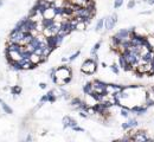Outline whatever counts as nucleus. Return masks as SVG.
<instances>
[{"instance_id":"obj_1","label":"nucleus","mask_w":154,"mask_h":142,"mask_svg":"<svg viewBox=\"0 0 154 142\" xmlns=\"http://www.w3.org/2000/svg\"><path fill=\"white\" fill-rule=\"evenodd\" d=\"M56 76L58 78V85H64L71 80L72 71L68 65H62L56 69Z\"/></svg>"},{"instance_id":"obj_2","label":"nucleus","mask_w":154,"mask_h":142,"mask_svg":"<svg viewBox=\"0 0 154 142\" xmlns=\"http://www.w3.org/2000/svg\"><path fill=\"white\" fill-rule=\"evenodd\" d=\"M122 55L125 56L127 63L130 64V65L133 66V70H135V67L138 66V64H139V62H140V58H141V56L138 55V53H135L134 51H132L130 49L125 50V51L122 52Z\"/></svg>"},{"instance_id":"obj_3","label":"nucleus","mask_w":154,"mask_h":142,"mask_svg":"<svg viewBox=\"0 0 154 142\" xmlns=\"http://www.w3.org/2000/svg\"><path fill=\"white\" fill-rule=\"evenodd\" d=\"M81 71L84 75H92V73H95L97 71V62H95L92 58L85 59L81 66Z\"/></svg>"},{"instance_id":"obj_4","label":"nucleus","mask_w":154,"mask_h":142,"mask_svg":"<svg viewBox=\"0 0 154 142\" xmlns=\"http://www.w3.org/2000/svg\"><path fill=\"white\" fill-rule=\"evenodd\" d=\"M61 31H59L58 33H62V35H64L65 37L69 36L70 33L72 32V27H71V19H66L64 18L63 20H61Z\"/></svg>"},{"instance_id":"obj_5","label":"nucleus","mask_w":154,"mask_h":142,"mask_svg":"<svg viewBox=\"0 0 154 142\" xmlns=\"http://www.w3.org/2000/svg\"><path fill=\"white\" fill-rule=\"evenodd\" d=\"M146 40H147V37L138 35L136 32L130 33V43H132L133 46H144Z\"/></svg>"},{"instance_id":"obj_6","label":"nucleus","mask_w":154,"mask_h":142,"mask_svg":"<svg viewBox=\"0 0 154 142\" xmlns=\"http://www.w3.org/2000/svg\"><path fill=\"white\" fill-rule=\"evenodd\" d=\"M117 24V14L116 13H113L111 16L104 18V27L107 31H110L115 27V25Z\"/></svg>"},{"instance_id":"obj_7","label":"nucleus","mask_w":154,"mask_h":142,"mask_svg":"<svg viewBox=\"0 0 154 142\" xmlns=\"http://www.w3.org/2000/svg\"><path fill=\"white\" fill-rule=\"evenodd\" d=\"M132 141H140V142H146V141H152V139L147 135V133L145 130H139L135 134L130 135Z\"/></svg>"},{"instance_id":"obj_8","label":"nucleus","mask_w":154,"mask_h":142,"mask_svg":"<svg viewBox=\"0 0 154 142\" xmlns=\"http://www.w3.org/2000/svg\"><path fill=\"white\" fill-rule=\"evenodd\" d=\"M24 37V32L23 31H18L17 29H12L10 32V40L9 42H16V43H20Z\"/></svg>"},{"instance_id":"obj_9","label":"nucleus","mask_w":154,"mask_h":142,"mask_svg":"<svg viewBox=\"0 0 154 142\" xmlns=\"http://www.w3.org/2000/svg\"><path fill=\"white\" fill-rule=\"evenodd\" d=\"M107 85H108V83L103 82V80H101V79H95V80H92V86H94V91H97V92H102V94H107V92H106Z\"/></svg>"},{"instance_id":"obj_10","label":"nucleus","mask_w":154,"mask_h":142,"mask_svg":"<svg viewBox=\"0 0 154 142\" xmlns=\"http://www.w3.org/2000/svg\"><path fill=\"white\" fill-rule=\"evenodd\" d=\"M130 114H135L138 115V116H142V115H145L147 111H148V107L147 105H142V104H136L130 108Z\"/></svg>"},{"instance_id":"obj_11","label":"nucleus","mask_w":154,"mask_h":142,"mask_svg":"<svg viewBox=\"0 0 154 142\" xmlns=\"http://www.w3.org/2000/svg\"><path fill=\"white\" fill-rule=\"evenodd\" d=\"M119 66L121 67V69H123L125 71L133 70V66L127 63V60H126V58H125V56L122 55V53H119Z\"/></svg>"},{"instance_id":"obj_12","label":"nucleus","mask_w":154,"mask_h":142,"mask_svg":"<svg viewBox=\"0 0 154 142\" xmlns=\"http://www.w3.org/2000/svg\"><path fill=\"white\" fill-rule=\"evenodd\" d=\"M62 123H63L64 128H73L78 124L77 121L75 118H72L71 116H64L63 120H62Z\"/></svg>"},{"instance_id":"obj_13","label":"nucleus","mask_w":154,"mask_h":142,"mask_svg":"<svg viewBox=\"0 0 154 142\" xmlns=\"http://www.w3.org/2000/svg\"><path fill=\"white\" fill-rule=\"evenodd\" d=\"M6 47H7L10 51H16V52L20 53L25 49V45H22L20 43H16V42H9V44H7Z\"/></svg>"},{"instance_id":"obj_14","label":"nucleus","mask_w":154,"mask_h":142,"mask_svg":"<svg viewBox=\"0 0 154 142\" xmlns=\"http://www.w3.org/2000/svg\"><path fill=\"white\" fill-rule=\"evenodd\" d=\"M115 35L123 42V40L130 38V31H129V29H120V30L115 33ZM122 42H121V43H122Z\"/></svg>"},{"instance_id":"obj_15","label":"nucleus","mask_w":154,"mask_h":142,"mask_svg":"<svg viewBox=\"0 0 154 142\" xmlns=\"http://www.w3.org/2000/svg\"><path fill=\"white\" fill-rule=\"evenodd\" d=\"M45 42H46L48 46L50 47L52 51L58 47L57 42H56V35H51V36H49V37H45Z\"/></svg>"},{"instance_id":"obj_16","label":"nucleus","mask_w":154,"mask_h":142,"mask_svg":"<svg viewBox=\"0 0 154 142\" xmlns=\"http://www.w3.org/2000/svg\"><path fill=\"white\" fill-rule=\"evenodd\" d=\"M9 65L11 66V69L16 72H19V71L23 70V64H22L20 60H10Z\"/></svg>"},{"instance_id":"obj_17","label":"nucleus","mask_w":154,"mask_h":142,"mask_svg":"<svg viewBox=\"0 0 154 142\" xmlns=\"http://www.w3.org/2000/svg\"><path fill=\"white\" fill-rule=\"evenodd\" d=\"M41 23H42V25H43L44 29H51L52 26L55 25L56 20H55V18H53V19H46V18H43Z\"/></svg>"},{"instance_id":"obj_18","label":"nucleus","mask_w":154,"mask_h":142,"mask_svg":"<svg viewBox=\"0 0 154 142\" xmlns=\"http://www.w3.org/2000/svg\"><path fill=\"white\" fill-rule=\"evenodd\" d=\"M55 17H56V14H55V10H53V7H49V9H46V10L43 12V18L53 19Z\"/></svg>"},{"instance_id":"obj_19","label":"nucleus","mask_w":154,"mask_h":142,"mask_svg":"<svg viewBox=\"0 0 154 142\" xmlns=\"http://www.w3.org/2000/svg\"><path fill=\"white\" fill-rule=\"evenodd\" d=\"M83 94L85 95V96H88V95H90L92 91H94V86H92V82H87L84 85H83Z\"/></svg>"},{"instance_id":"obj_20","label":"nucleus","mask_w":154,"mask_h":142,"mask_svg":"<svg viewBox=\"0 0 154 142\" xmlns=\"http://www.w3.org/2000/svg\"><path fill=\"white\" fill-rule=\"evenodd\" d=\"M35 37L32 35L31 32H24V37H23V40H22V45H28L30 42H31V39Z\"/></svg>"},{"instance_id":"obj_21","label":"nucleus","mask_w":154,"mask_h":142,"mask_svg":"<svg viewBox=\"0 0 154 142\" xmlns=\"http://www.w3.org/2000/svg\"><path fill=\"white\" fill-rule=\"evenodd\" d=\"M46 96H48V102L50 103H55L56 99H57V96L55 95V90H50L48 94H45Z\"/></svg>"},{"instance_id":"obj_22","label":"nucleus","mask_w":154,"mask_h":142,"mask_svg":"<svg viewBox=\"0 0 154 142\" xmlns=\"http://www.w3.org/2000/svg\"><path fill=\"white\" fill-rule=\"evenodd\" d=\"M30 62L35 65H39L41 64V56L36 55V53H32L31 57H30Z\"/></svg>"},{"instance_id":"obj_23","label":"nucleus","mask_w":154,"mask_h":142,"mask_svg":"<svg viewBox=\"0 0 154 142\" xmlns=\"http://www.w3.org/2000/svg\"><path fill=\"white\" fill-rule=\"evenodd\" d=\"M82 101H83V99H81L79 97H73V98L70 101V105H71L72 108H75V109H76V108L82 103Z\"/></svg>"},{"instance_id":"obj_24","label":"nucleus","mask_w":154,"mask_h":142,"mask_svg":"<svg viewBox=\"0 0 154 142\" xmlns=\"http://www.w3.org/2000/svg\"><path fill=\"white\" fill-rule=\"evenodd\" d=\"M103 27H104V18H101V19H100L98 22L96 23V25H95V31H96V32H100Z\"/></svg>"},{"instance_id":"obj_25","label":"nucleus","mask_w":154,"mask_h":142,"mask_svg":"<svg viewBox=\"0 0 154 142\" xmlns=\"http://www.w3.org/2000/svg\"><path fill=\"white\" fill-rule=\"evenodd\" d=\"M101 45H102V42H97L95 45L92 46V49L90 50V55H91V56H92V55H96L97 51L100 50V47H101Z\"/></svg>"},{"instance_id":"obj_26","label":"nucleus","mask_w":154,"mask_h":142,"mask_svg":"<svg viewBox=\"0 0 154 142\" xmlns=\"http://www.w3.org/2000/svg\"><path fill=\"white\" fill-rule=\"evenodd\" d=\"M0 104H1V108H3V110L6 113V114H13V110H12V108L9 105V104H6L5 102H4V101H3V102L1 103H0Z\"/></svg>"},{"instance_id":"obj_27","label":"nucleus","mask_w":154,"mask_h":142,"mask_svg":"<svg viewBox=\"0 0 154 142\" xmlns=\"http://www.w3.org/2000/svg\"><path fill=\"white\" fill-rule=\"evenodd\" d=\"M127 124H128V128H136L139 126L136 118H129L127 121Z\"/></svg>"},{"instance_id":"obj_28","label":"nucleus","mask_w":154,"mask_h":142,"mask_svg":"<svg viewBox=\"0 0 154 142\" xmlns=\"http://www.w3.org/2000/svg\"><path fill=\"white\" fill-rule=\"evenodd\" d=\"M11 92L12 95H20L22 92V86L20 85H13L11 88Z\"/></svg>"},{"instance_id":"obj_29","label":"nucleus","mask_w":154,"mask_h":142,"mask_svg":"<svg viewBox=\"0 0 154 142\" xmlns=\"http://www.w3.org/2000/svg\"><path fill=\"white\" fill-rule=\"evenodd\" d=\"M64 38H65V36L62 35V33H57V35H56V42H57V45H58V46L63 43Z\"/></svg>"},{"instance_id":"obj_30","label":"nucleus","mask_w":154,"mask_h":142,"mask_svg":"<svg viewBox=\"0 0 154 142\" xmlns=\"http://www.w3.org/2000/svg\"><path fill=\"white\" fill-rule=\"evenodd\" d=\"M109 67H110V70L115 73V75H119V73H120V66L117 64H111Z\"/></svg>"},{"instance_id":"obj_31","label":"nucleus","mask_w":154,"mask_h":142,"mask_svg":"<svg viewBox=\"0 0 154 142\" xmlns=\"http://www.w3.org/2000/svg\"><path fill=\"white\" fill-rule=\"evenodd\" d=\"M87 27V25L84 22H77V26H76V31H83Z\"/></svg>"},{"instance_id":"obj_32","label":"nucleus","mask_w":154,"mask_h":142,"mask_svg":"<svg viewBox=\"0 0 154 142\" xmlns=\"http://www.w3.org/2000/svg\"><path fill=\"white\" fill-rule=\"evenodd\" d=\"M53 10H55L56 17H62L63 18V7H53Z\"/></svg>"},{"instance_id":"obj_33","label":"nucleus","mask_w":154,"mask_h":142,"mask_svg":"<svg viewBox=\"0 0 154 142\" xmlns=\"http://www.w3.org/2000/svg\"><path fill=\"white\" fill-rule=\"evenodd\" d=\"M79 55H81V51H79V50H77L75 53H72V55L69 57V62H73V60H75Z\"/></svg>"},{"instance_id":"obj_34","label":"nucleus","mask_w":154,"mask_h":142,"mask_svg":"<svg viewBox=\"0 0 154 142\" xmlns=\"http://www.w3.org/2000/svg\"><path fill=\"white\" fill-rule=\"evenodd\" d=\"M59 90H61V92H62V97H63L64 99H70V94H69L68 91H65L64 89H62V88H61Z\"/></svg>"},{"instance_id":"obj_35","label":"nucleus","mask_w":154,"mask_h":142,"mask_svg":"<svg viewBox=\"0 0 154 142\" xmlns=\"http://www.w3.org/2000/svg\"><path fill=\"white\" fill-rule=\"evenodd\" d=\"M123 5V0H115L114 1V9H120Z\"/></svg>"},{"instance_id":"obj_36","label":"nucleus","mask_w":154,"mask_h":142,"mask_svg":"<svg viewBox=\"0 0 154 142\" xmlns=\"http://www.w3.org/2000/svg\"><path fill=\"white\" fill-rule=\"evenodd\" d=\"M135 5H136V1H135V0H129L128 4H127V9L132 10V9H134V6H135Z\"/></svg>"},{"instance_id":"obj_37","label":"nucleus","mask_w":154,"mask_h":142,"mask_svg":"<svg viewBox=\"0 0 154 142\" xmlns=\"http://www.w3.org/2000/svg\"><path fill=\"white\" fill-rule=\"evenodd\" d=\"M147 75H149V76H152V75H154V59L151 62V70H149V72L147 73Z\"/></svg>"},{"instance_id":"obj_38","label":"nucleus","mask_w":154,"mask_h":142,"mask_svg":"<svg viewBox=\"0 0 154 142\" xmlns=\"http://www.w3.org/2000/svg\"><path fill=\"white\" fill-rule=\"evenodd\" d=\"M71 129L73 130V132H78V133H84L85 130L83 129V128H81V127H78V126H76V127H73V128H71Z\"/></svg>"},{"instance_id":"obj_39","label":"nucleus","mask_w":154,"mask_h":142,"mask_svg":"<svg viewBox=\"0 0 154 142\" xmlns=\"http://www.w3.org/2000/svg\"><path fill=\"white\" fill-rule=\"evenodd\" d=\"M39 102H41V103H46V102H48V96H46V95L42 96V97H41V101H39Z\"/></svg>"},{"instance_id":"obj_40","label":"nucleus","mask_w":154,"mask_h":142,"mask_svg":"<svg viewBox=\"0 0 154 142\" xmlns=\"http://www.w3.org/2000/svg\"><path fill=\"white\" fill-rule=\"evenodd\" d=\"M46 83H39V88H41V89H46Z\"/></svg>"},{"instance_id":"obj_41","label":"nucleus","mask_w":154,"mask_h":142,"mask_svg":"<svg viewBox=\"0 0 154 142\" xmlns=\"http://www.w3.org/2000/svg\"><path fill=\"white\" fill-rule=\"evenodd\" d=\"M26 141H28V142H30V141H32V136H31V135H30V134L28 135V137H26Z\"/></svg>"},{"instance_id":"obj_42","label":"nucleus","mask_w":154,"mask_h":142,"mask_svg":"<svg viewBox=\"0 0 154 142\" xmlns=\"http://www.w3.org/2000/svg\"><path fill=\"white\" fill-rule=\"evenodd\" d=\"M62 60H63V62H69V57H68V58H66V57H63Z\"/></svg>"},{"instance_id":"obj_43","label":"nucleus","mask_w":154,"mask_h":142,"mask_svg":"<svg viewBox=\"0 0 154 142\" xmlns=\"http://www.w3.org/2000/svg\"><path fill=\"white\" fill-rule=\"evenodd\" d=\"M147 3H148L149 5H153L154 4V0H147Z\"/></svg>"},{"instance_id":"obj_44","label":"nucleus","mask_w":154,"mask_h":142,"mask_svg":"<svg viewBox=\"0 0 154 142\" xmlns=\"http://www.w3.org/2000/svg\"><path fill=\"white\" fill-rule=\"evenodd\" d=\"M149 91H151V92L154 95V86H152V88H151V89H149Z\"/></svg>"},{"instance_id":"obj_45","label":"nucleus","mask_w":154,"mask_h":142,"mask_svg":"<svg viewBox=\"0 0 154 142\" xmlns=\"http://www.w3.org/2000/svg\"><path fill=\"white\" fill-rule=\"evenodd\" d=\"M101 65H102L103 67H107V63H106V62H103V63H101Z\"/></svg>"},{"instance_id":"obj_46","label":"nucleus","mask_w":154,"mask_h":142,"mask_svg":"<svg viewBox=\"0 0 154 142\" xmlns=\"http://www.w3.org/2000/svg\"><path fill=\"white\" fill-rule=\"evenodd\" d=\"M3 5H4V0H0V7H1Z\"/></svg>"},{"instance_id":"obj_47","label":"nucleus","mask_w":154,"mask_h":142,"mask_svg":"<svg viewBox=\"0 0 154 142\" xmlns=\"http://www.w3.org/2000/svg\"><path fill=\"white\" fill-rule=\"evenodd\" d=\"M1 102H3V99H1V98H0V103H1Z\"/></svg>"},{"instance_id":"obj_48","label":"nucleus","mask_w":154,"mask_h":142,"mask_svg":"<svg viewBox=\"0 0 154 142\" xmlns=\"http://www.w3.org/2000/svg\"><path fill=\"white\" fill-rule=\"evenodd\" d=\"M153 51H154V47H153Z\"/></svg>"}]
</instances>
